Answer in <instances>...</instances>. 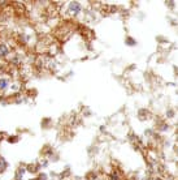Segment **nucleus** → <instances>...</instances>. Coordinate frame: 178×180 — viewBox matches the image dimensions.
Returning <instances> with one entry per match:
<instances>
[{"instance_id":"obj_1","label":"nucleus","mask_w":178,"mask_h":180,"mask_svg":"<svg viewBox=\"0 0 178 180\" xmlns=\"http://www.w3.org/2000/svg\"><path fill=\"white\" fill-rule=\"evenodd\" d=\"M70 11L73 12L74 15H77V13L81 11V5H80V3H75V1H74V3H72V4H70Z\"/></svg>"},{"instance_id":"obj_2","label":"nucleus","mask_w":178,"mask_h":180,"mask_svg":"<svg viewBox=\"0 0 178 180\" xmlns=\"http://www.w3.org/2000/svg\"><path fill=\"white\" fill-rule=\"evenodd\" d=\"M7 54H8V48H7V46L0 43V56H5Z\"/></svg>"},{"instance_id":"obj_5","label":"nucleus","mask_w":178,"mask_h":180,"mask_svg":"<svg viewBox=\"0 0 178 180\" xmlns=\"http://www.w3.org/2000/svg\"><path fill=\"white\" fill-rule=\"evenodd\" d=\"M155 180H161V179H155Z\"/></svg>"},{"instance_id":"obj_3","label":"nucleus","mask_w":178,"mask_h":180,"mask_svg":"<svg viewBox=\"0 0 178 180\" xmlns=\"http://www.w3.org/2000/svg\"><path fill=\"white\" fill-rule=\"evenodd\" d=\"M5 167H7V163H5L4 159H3L1 157H0V172H1V171H4Z\"/></svg>"},{"instance_id":"obj_4","label":"nucleus","mask_w":178,"mask_h":180,"mask_svg":"<svg viewBox=\"0 0 178 180\" xmlns=\"http://www.w3.org/2000/svg\"><path fill=\"white\" fill-rule=\"evenodd\" d=\"M7 80H4V78H1V80H0V87H1V89H4V87L7 86Z\"/></svg>"}]
</instances>
